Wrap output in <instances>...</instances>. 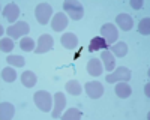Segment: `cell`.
Wrapping results in <instances>:
<instances>
[{"instance_id": "6da1fadb", "label": "cell", "mask_w": 150, "mask_h": 120, "mask_svg": "<svg viewBox=\"0 0 150 120\" xmlns=\"http://www.w3.org/2000/svg\"><path fill=\"white\" fill-rule=\"evenodd\" d=\"M33 99H35V104L36 107L39 108L41 111L44 113H48V111H51V105H53V96L50 95L48 92L45 90H39V92H36L33 95Z\"/></svg>"}, {"instance_id": "7a4b0ae2", "label": "cell", "mask_w": 150, "mask_h": 120, "mask_svg": "<svg viewBox=\"0 0 150 120\" xmlns=\"http://www.w3.org/2000/svg\"><path fill=\"white\" fill-rule=\"evenodd\" d=\"M63 11L68 12V15L75 21L81 20L84 15V8L78 0H66V2H63Z\"/></svg>"}, {"instance_id": "3957f363", "label": "cell", "mask_w": 150, "mask_h": 120, "mask_svg": "<svg viewBox=\"0 0 150 120\" xmlns=\"http://www.w3.org/2000/svg\"><path fill=\"white\" fill-rule=\"evenodd\" d=\"M29 32H30V26L26 21H18L15 24H12V26H9L6 30V33L11 39H18L21 36L29 35Z\"/></svg>"}, {"instance_id": "277c9868", "label": "cell", "mask_w": 150, "mask_h": 120, "mask_svg": "<svg viewBox=\"0 0 150 120\" xmlns=\"http://www.w3.org/2000/svg\"><path fill=\"white\" fill-rule=\"evenodd\" d=\"M51 14H53V8L48 3H39L35 9V17H36L38 23L42 24V26L48 24L50 18H51Z\"/></svg>"}, {"instance_id": "5b68a950", "label": "cell", "mask_w": 150, "mask_h": 120, "mask_svg": "<svg viewBox=\"0 0 150 120\" xmlns=\"http://www.w3.org/2000/svg\"><path fill=\"white\" fill-rule=\"evenodd\" d=\"M129 80H131V71L128 68H125V66L117 68L114 72H111L110 75H107L108 83H120V81L128 83Z\"/></svg>"}, {"instance_id": "8992f818", "label": "cell", "mask_w": 150, "mask_h": 120, "mask_svg": "<svg viewBox=\"0 0 150 120\" xmlns=\"http://www.w3.org/2000/svg\"><path fill=\"white\" fill-rule=\"evenodd\" d=\"M54 47V39H53V36H50V35H42L39 36V39H38V45L35 48V53L36 54H44L47 51H50L51 48Z\"/></svg>"}, {"instance_id": "52a82bcc", "label": "cell", "mask_w": 150, "mask_h": 120, "mask_svg": "<svg viewBox=\"0 0 150 120\" xmlns=\"http://www.w3.org/2000/svg\"><path fill=\"white\" fill-rule=\"evenodd\" d=\"M101 36L107 41V44H114L119 38V32H117L114 24L108 23V24H104L101 27Z\"/></svg>"}, {"instance_id": "ba28073f", "label": "cell", "mask_w": 150, "mask_h": 120, "mask_svg": "<svg viewBox=\"0 0 150 120\" xmlns=\"http://www.w3.org/2000/svg\"><path fill=\"white\" fill-rule=\"evenodd\" d=\"M84 89H86L87 96L92 98V99H99L104 95V86L99 81H90V83H87L86 86H84Z\"/></svg>"}, {"instance_id": "9c48e42d", "label": "cell", "mask_w": 150, "mask_h": 120, "mask_svg": "<svg viewBox=\"0 0 150 120\" xmlns=\"http://www.w3.org/2000/svg\"><path fill=\"white\" fill-rule=\"evenodd\" d=\"M3 17L9 21V23H15L17 21V18L20 17V8H18V5H15V3H8L5 8H3Z\"/></svg>"}, {"instance_id": "30bf717a", "label": "cell", "mask_w": 150, "mask_h": 120, "mask_svg": "<svg viewBox=\"0 0 150 120\" xmlns=\"http://www.w3.org/2000/svg\"><path fill=\"white\" fill-rule=\"evenodd\" d=\"M51 27L56 32H62L68 27V17L63 14V12H57V14L53 17L51 20Z\"/></svg>"}, {"instance_id": "8fae6325", "label": "cell", "mask_w": 150, "mask_h": 120, "mask_svg": "<svg viewBox=\"0 0 150 120\" xmlns=\"http://www.w3.org/2000/svg\"><path fill=\"white\" fill-rule=\"evenodd\" d=\"M66 105V98H65V95L62 93V92H57L54 95V110H53V117L57 119L62 116V111H63V108Z\"/></svg>"}, {"instance_id": "7c38bea8", "label": "cell", "mask_w": 150, "mask_h": 120, "mask_svg": "<svg viewBox=\"0 0 150 120\" xmlns=\"http://www.w3.org/2000/svg\"><path fill=\"white\" fill-rule=\"evenodd\" d=\"M116 24H119V27H120L123 32H128V30H131V29L134 27V21H132L131 15H128V14H120V15H117Z\"/></svg>"}, {"instance_id": "4fadbf2b", "label": "cell", "mask_w": 150, "mask_h": 120, "mask_svg": "<svg viewBox=\"0 0 150 120\" xmlns=\"http://www.w3.org/2000/svg\"><path fill=\"white\" fill-rule=\"evenodd\" d=\"M87 72L92 77H99L102 74V63L99 59H90L89 63H87Z\"/></svg>"}, {"instance_id": "5bb4252c", "label": "cell", "mask_w": 150, "mask_h": 120, "mask_svg": "<svg viewBox=\"0 0 150 120\" xmlns=\"http://www.w3.org/2000/svg\"><path fill=\"white\" fill-rule=\"evenodd\" d=\"M60 42L65 48H68V50H74V48L78 45V38L74 33H63V36L60 38Z\"/></svg>"}, {"instance_id": "9a60e30c", "label": "cell", "mask_w": 150, "mask_h": 120, "mask_svg": "<svg viewBox=\"0 0 150 120\" xmlns=\"http://www.w3.org/2000/svg\"><path fill=\"white\" fill-rule=\"evenodd\" d=\"M14 105L9 104V102H2L0 104V119L2 120H9L14 117Z\"/></svg>"}, {"instance_id": "2e32d148", "label": "cell", "mask_w": 150, "mask_h": 120, "mask_svg": "<svg viewBox=\"0 0 150 120\" xmlns=\"http://www.w3.org/2000/svg\"><path fill=\"white\" fill-rule=\"evenodd\" d=\"M114 92H116V95L119 96V98L125 99V98H128V96H131L132 89H131L129 84H126L125 81H120L119 84H116V89H114Z\"/></svg>"}, {"instance_id": "e0dca14e", "label": "cell", "mask_w": 150, "mask_h": 120, "mask_svg": "<svg viewBox=\"0 0 150 120\" xmlns=\"http://www.w3.org/2000/svg\"><path fill=\"white\" fill-rule=\"evenodd\" d=\"M101 60L104 62V66H105V69L107 71H112L114 69V65H116V60H114V56L111 54V51H108V50H104L102 51V54H101Z\"/></svg>"}, {"instance_id": "ac0fdd59", "label": "cell", "mask_w": 150, "mask_h": 120, "mask_svg": "<svg viewBox=\"0 0 150 120\" xmlns=\"http://www.w3.org/2000/svg\"><path fill=\"white\" fill-rule=\"evenodd\" d=\"M107 41L102 38V36H96V38H93L90 41V45H89V51H99V50H104V48H107Z\"/></svg>"}, {"instance_id": "d6986e66", "label": "cell", "mask_w": 150, "mask_h": 120, "mask_svg": "<svg viewBox=\"0 0 150 120\" xmlns=\"http://www.w3.org/2000/svg\"><path fill=\"white\" fill-rule=\"evenodd\" d=\"M36 81H38V77L33 74L32 71H26V72H23V75H21V83H23L27 89L33 87L35 84H36Z\"/></svg>"}, {"instance_id": "ffe728a7", "label": "cell", "mask_w": 150, "mask_h": 120, "mask_svg": "<svg viewBox=\"0 0 150 120\" xmlns=\"http://www.w3.org/2000/svg\"><path fill=\"white\" fill-rule=\"evenodd\" d=\"M65 87H66L68 93H71V95H74V96L81 95V84H80L77 80H71V81H68V83L65 84Z\"/></svg>"}, {"instance_id": "44dd1931", "label": "cell", "mask_w": 150, "mask_h": 120, "mask_svg": "<svg viewBox=\"0 0 150 120\" xmlns=\"http://www.w3.org/2000/svg\"><path fill=\"white\" fill-rule=\"evenodd\" d=\"M111 51L117 57H123V56H126V53H128V45L125 42H117L116 45L111 47Z\"/></svg>"}, {"instance_id": "7402d4cb", "label": "cell", "mask_w": 150, "mask_h": 120, "mask_svg": "<svg viewBox=\"0 0 150 120\" xmlns=\"http://www.w3.org/2000/svg\"><path fill=\"white\" fill-rule=\"evenodd\" d=\"M2 80L6 81V83L15 81V80H17V72H15V69H12V68H3V69H2Z\"/></svg>"}, {"instance_id": "603a6c76", "label": "cell", "mask_w": 150, "mask_h": 120, "mask_svg": "<svg viewBox=\"0 0 150 120\" xmlns=\"http://www.w3.org/2000/svg\"><path fill=\"white\" fill-rule=\"evenodd\" d=\"M83 117V113L80 110H77V108H69V110L63 114V120H80Z\"/></svg>"}, {"instance_id": "cb8c5ba5", "label": "cell", "mask_w": 150, "mask_h": 120, "mask_svg": "<svg viewBox=\"0 0 150 120\" xmlns=\"http://www.w3.org/2000/svg\"><path fill=\"white\" fill-rule=\"evenodd\" d=\"M20 48L23 51H35V41L32 39V38H23L21 41H20Z\"/></svg>"}, {"instance_id": "d4e9b609", "label": "cell", "mask_w": 150, "mask_h": 120, "mask_svg": "<svg viewBox=\"0 0 150 120\" xmlns=\"http://www.w3.org/2000/svg\"><path fill=\"white\" fill-rule=\"evenodd\" d=\"M6 62L12 66H15V68H23L24 65H26V60H24L21 56H8Z\"/></svg>"}, {"instance_id": "484cf974", "label": "cell", "mask_w": 150, "mask_h": 120, "mask_svg": "<svg viewBox=\"0 0 150 120\" xmlns=\"http://www.w3.org/2000/svg\"><path fill=\"white\" fill-rule=\"evenodd\" d=\"M138 32L141 35H149L150 33V18H143L138 24Z\"/></svg>"}, {"instance_id": "4316f807", "label": "cell", "mask_w": 150, "mask_h": 120, "mask_svg": "<svg viewBox=\"0 0 150 120\" xmlns=\"http://www.w3.org/2000/svg\"><path fill=\"white\" fill-rule=\"evenodd\" d=\"M12 48H14V41H12L11 38H3L2 41H0V50L2 51L9 53V51H12Z\"/></svg>"}, {"instance_id": "83f0119b", "label": "cell", "mask_w": 150, "mask_h": 120, "mask_svg": "<svg viewBox=\"0 0 150 120\" xmlns=\"http://www.w3.org/2000/svg\"><path fill=\"white\" fill-rule=\"evenodd\" d=\"M131 6L134 9H140L143 6V2H141V0H131Z\"/></svg>"}, {"instance_id": "f1b7e54d", "label": "cell", "mask_w": 150, "mask_h": 120, "mask_svg": "<svg viewBox=\"0 0 150 120\" xmlns=\"http://www.w3.org/2000/svg\"><path fill=\"white\" fill-rule=\"evenodd\" d=\"M144 92H146V96L149 98V96H150V92H149V84H146V87H144Z\"/></svg>"}]
</instances>
